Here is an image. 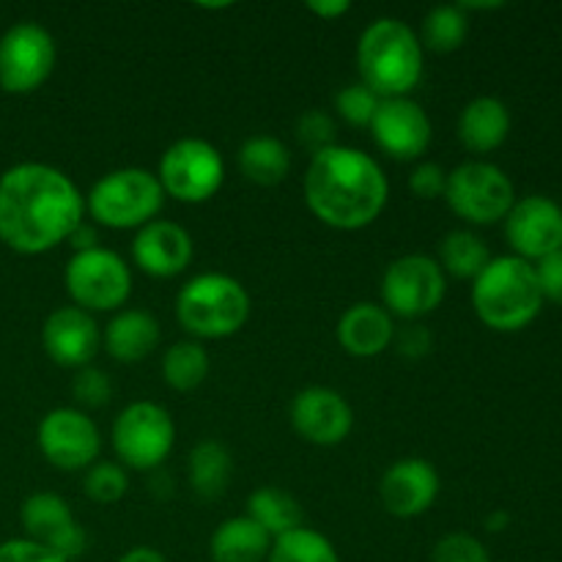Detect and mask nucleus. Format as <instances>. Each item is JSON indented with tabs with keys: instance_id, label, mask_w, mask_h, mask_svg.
Segmentation results:
<instances>
[{
	"instance_id": "1",
	"label": "nucleus",
	"mask_w": 562,
	"mask_h": 562,
	"mask_svg": "<svg viewBox=\"0 0 562 562\" xmlns=\"http://www.w3.org/2000/svg\"><path fill=\"white\" fill-rule=\"evenodd\" d=\"M86 217V198L64 170L20 162L0 176V241L20 256H42L69 241Z\"/></svg>"
},
{
	"instance_id": "2",
	"label": "nucleus",
	"mask_w": 562,
	"mask_h": 562,
	"mask_svg": "<svg viewBox=\"0 0 562 562\" xmlns=\"http://www.w3.org/2000/svg\"><path fill=\"white\" fill-rule=\"evenodd\" d=\"M390 184L373 157L351 146L313 154L305 173L307 209L335 231H360L387 206Z\"/></svg>"
},
{
	"instance_id": "3",
	"label": "nucleus",
	"mask_w": 562,
	"mask_h": 562,
	"mask_svg": "<svg viewBox=\"0 0 562 562\" xmlns=\"http://www.w3.org/2000/svg\"><path fill=\"white\" fill-rule=\"evenodd\" d=\"M360 82L379 99L406 97L423 77V44L406 22L382 16L357 42Z\"/></svg>"
},
{
	"instance_id": "4",
	"label": "nucleus",
	"mask_w": 562,
	"mask_h": 562,
	"mask_svg": "<svg viewBox=\"0 0 562 562\" xmlns=\"http://www.w3.org/2000/svg\"><path fill=\"white\" fill-rule=\"evenodd\" d=\"M472 307L494 333L530 327L543 307L536 267L519 256H499L472 280Z\"/></svg>"
},
{
	"instance_id": "5",
	"label": "nucleus",
	"mask_w": 562,
	"mask_h": 562,
	"mask_svg": "<svg viewBox=\"0 0 562 562\" xmlns=\"http://www.w3.org/2000/svg\"><path fill=\"white\" fill-rule=\"evenodd\" d=\"M179 324L198 340H223L239 333L250 318L245 285L223 272H203L184 283L176 296Z\"/></svg>"
},
{
	"instance_id": "6",
	"label": "nucleus",
	"mask_w": 562,
	"mask_h": 562,
	"mask_svg": "<svg viewBox=\"0 0 562 562\" xmlns=\"http://www.w3.org/2000/svg\"><path fill=\"white\" fill-rule=\"evenodd\" d=\"M165 203V190L157 173L146 168H121L102 176L86 198V212L99 225L113 231H126L148 225L157 220Z\"/></svg>"
},
{
	"instance_id": "7",
	"label": "nucleus",
	"mask_w": 562,
	"mask_h": 562,
	"mask_svg": "<svg viewBox=\"0 0 562 562\" xmlns=\"http://www.w3.org/2000/svg\"><path fill=\"white\" fill-rule=\"evenodd\" d=\"M445 201L456 217L472 225H494L508 217L516 203L514 181L492 162H464L448 173Z\"/></svg>"
},
{
	"instance_id": "8",
	"label": "nucleus",
	"mask_w": 562,
	"mask_h": 562,
	"mask_svg": "<svg viewBox=\"0 0 562 562\" xmlns=\"http://www.w3.org/2000/svg\"><path fill=\"white\" fill-rule=\"evenodd\" d=\"M157 179L165 195L179 203H206L225 181V162L217 146L203 137H181L165 148Z\"/></svg>"
},
{
	"instance_id": "9",
	"label": "nucleus",
	"mask_w": 562,
	"mask_h": 562,
	"mask_svg": "<svg viewBox=\"0 0 562 562\" xmlns=\"http://www.w3.org/2000/svg\"><path fill=\"white\" fill-rule=\"evenodd\" d=\"M64 280L75 307L86 313L119 311L132 294L130 267L119 252L108 247L75 252L66 263Z\"/></svg>"
},
{
	"instance_id": "10",
	"label": "nucleus",
	"mask_w": 562,
	"mask_h": 562,
	"mask_svg": "<svg viewBox=\"0 0 562 562\" xmlns=\"http://www.w3.org/2000/svg\"><path fill=\"white\" fill-rule=\"evenodd\" d=\"M176 442L173 417L154 401H135L113 423V450L130 470H157Z\"/></svg>"
},
{
	"instance_id": "11",
	"label": "nucleus",
	"mask_w": 562,
	"mask_h": 562,
	"mask_svg": "<svg viewBox=\"0 0 562 562\" xmlns=\"http://www.w3.org/2000/svg\"><path fill=\"white\" fill-rule=\"evenodd\" d=\"M448 291L442 267L431 256L412 252L384 269L382 307L390 316L420 318L437 311Z\"/></svg>"
},
{
	"instance_id": "12",
	"label": "nucleus",
	"mask_w": 562,
	"mask_h": 562,
	"mask_svg": "<svg viewBox=\"0 0 562 562\" xmlns=\"http://www.w3.org/2000/svg\"><path fill=\"white\" fill-rule=\"evenodd\" d=\"M55 38L38 22H16L0 38V88L5 93H33L53 75Z\"/></svg>"
},
{
	"instance_id": "13",
	"label": "nucleus",
	"mask_w": 562,
	"mask_h": 562,
	"mask_svg": "<svg viewBox=\"0 0 562 562\" xmlns=\"http://www.w3.org/2000/svg\"><path fill=\"white\" fill-rule=\"evenodd\" d=\"M38 450L44 459L64 472L86 470L97 461L99 450H102V437L99 428L86 412L71 409V406H60V409L47 412L38 423L36 431Z\"/></svg>"
},
{
	"instance_id": "14",
	"label": "nucleus",
	"mask_w": 562,
	"mask_h": 562,
	"mask_svg": "<svg viewBox=\"0 0 562 562\" xmlns=\"http://www.w3.org/2000/svg\"><path fill=\"white\" fill-rule=\"evenodd\" d=\"M505 239L525 261H541L562 250V209L547 195H527L505 217Z\"/></svg>"
},
{
	"instance_id": "15",
	"label": "nucleus",
	"mask_w": 562,
	"mask_h": 562,
	"mask_svg": "<svg viewBox=\"0 0 562 562\" xmlns=\"http://www.w3.org/2000/svg\"><path fill=\"white\" fill-rule=\"evenodd\" d=\"M20 521L25 538L53 549L64 560H77L88 547V536L71 516L69 503L60 494L36 492L22 503Z\"/></svg>"
},
{
	"instance_id": "16",
	"label": "nucleus",
	"mask_w": 562,
	"mask_h": 562,
	"mask_svg": "<svg viewBox=\"0 0 562 562\" xmlns=\"http://www.w3.org/2000/svg\"><path fill=\"white\" fill-rule=\"evenodd\" d=\"M291 426L305 442L318 448H335L355 428V412L349 401L333 387H305L291 401Z\"/></svg>"
},
{
	"instance_id": "17",
	"label": "nucleus",
	"mask_w": 562,
	"mask_h": 562,
	"mask_svg": "<svg viewBox=\"0 0 562 562\" xmlns=\"http://www.w3.org/2000/svg\"><path fill=\"white\" fill-rule=\"evenodd\" d=\"M371 132L376 146L398 162H412V159L423 157L434 137L431 119L409 97L382 99L371 121Z\"/></svg>"
},
{
	"instance_id": "18",
	"label": "nucleus",
	"mask_w": 562,
	"mask_h": 562,
	"mask_svg": "<svg viewBox=\"0 0 562 562\" xmlns=\"http://www.w3.org/2000/svg\"><path fill=\"white\" fill-rule=\"evenodd\" d=\"M42 346L49 360L60 368H80L91 366L102 346V333L91 313L80 307H58L47 316L42 327Z\"/></svg>"
},
{
	"instance_id": "19",
	"label": "nucleus",
	"mask_w": 562,
	"mask_h": 562,
	"mask_svg": "<svg viewBox=\"0 0 562 562\" xmlns=\"http://www.w3.org/2000/svg\"><path fill=\"white\" fill-rule=\"evenodd\" d=\"M379 494L387 514L415 519L437 503L439 472L426 459H401L382 475Z\"/></svg>"
},
{
	"instance_id": "20",
	"label": "nucleus",
	"mask_w": 562,
	"mask_h": 562,
	"mask_svg": "<svg viewBox=\"0 0 562 562\" xmlns=\"http://www.w3.org/2000/svg\"><path fill=\"white\" fill-rule=\"evenodd\" d=\"M192 236L170 220H151L132 241V261L151 278H176L192 261Z\"/></svg>"
},
{
	"instance_id": "21",
	"label": "nucleus",
	"mask_w": 562,
	"mask_h": 562,
	"mask_svg": "<svg viewBox=\"0 0 562 562\" xmlns=\"http://www.w3.org/2000/svg\"><path fill=\"white\" fill-rule=\"evenodd\" d=\"M338 344L351 357H379L395 338L393 316L376 302H357L340 316Z\"/></svg>"
},
{
	"instance_id": "22",
	"label": "nucleus",
	"mask_w": 562,
	"mask_h": 562,
	"mask_svg": "<svg viewBox=\"0 0 562 562\" xmlns=\"http://www.w3.org/2000/svg\"><path fill=\"white\" fill-rule=\"evenodd\" d=\"M510 135V113L497 97H477L461 110L459 140L467 151L488 154Z\"/></svg>"
},
{
	"instance_id": "23",
	"label": "nucleus",
	"mask_w": 562,
	"mask_h": 562,
	"mask_svg": "<svg viewBox=\"0 0 562 562\" xmlns=\"http://www.w3.org/2000/svg\"><path fill=\"white\" fill-rule=\"evenodd\" d=\"M159 322L146 311H121L104 329V346L115 362H140L159 346Z\"/></svg>"
},
{
	"instance_id": "24",
	"label": "nucleus",
	"mask_w": 562,
	"mask_h": 562,
	"mask_svg": "<svg viewBox=\"0 0 562 562\" xmlns=\"http://www.w3.org/2000/svg\"><path fill=\"white\" fill-rule=\"evenodd\" d=\"M274 538L250 516L225 519L209 541L212 562H267Z\"/></svg>"
},
{
	"instance_id": "25",
	"label": "nucleus",
	"mask_w": 562,
	"mask_h": 562,
	"mask_svg": "<svg viewBox=\"0 0 562 562\" xmlns=\"http://www.w3.org/2000/svg\"><path fill=\"white\" fill-rule=\"evenodd\" d=\"M239 170L250 184L274 187L285 181L291 170V151L283 140L272 135L247 137L239 148Z\"/></svg>"
},
{
	"instance_id": "26",
	"label": "nucleus",
	"mask_w": 562,
	"mask_h": 562,
	"mask_svg": "<svg viewBox=\"0 0 562 562\" xmlns=\"http://www.w3.org/2000/svg\"><path fill=\"white\" fill-rule=\"evenodd\" d=\"M190 486L201 499H220L228 488L231 475H234V459L228 448L217 439H203L190 450Z\"/></svg>"
},
{
	"instance_id": "27",
	"label": "nucleus",
	"mask_w": 562,
	"mask_h": 562,
	"mask_svg": "<svg viewBox=\"0 0 562 562\" xmlns=\"http://www.w3.org/2000/svg\"><path fill=\"white\" fill-rule=\"evenodd\" d=\"M247 516L272 538L285 536V532L302 527V505L296 503L294 494L283 492V488L263 486L247 497Z\"/></svg>"
},
{
	"instance_id": "28",
	"label": "nucleus",
	"mask_w": 562,
	"mask_h": 562,
	"mask_svg": "<svg viewBox=\"0 0 562 562\" xmlns=\"http://www.w3.org/2000/svg\"><path fill=\"white\" fill-rule=\"evenodd\" d=\"M209 351L198 340H179L162 357V379L176 393H192L209 376Z\"/></svg>"
},
{
	"instance_id": "29",
	"label": "nucleus",
	"mask_w": 562,
	"mask_h": 562,
	"mask_svg": "<svg viewBox=\"0 0 562 562\" xmlns=\"http://www.w3.org/2000/svg\"><path fill=\"white\" fill-rule=\"evenodd\" d=\"M492 261L486 241L472 231H450L439 245V267L459 280H475Z\"/></svg>"
},
{
	"instance_id": "30",
	"label": "nucleus",
	"mask_w": 562,
	"mask_h": 562,
	"mask_svg": "<svg viewBox=\"0 0 562 562\" xmlns=\"http://www.w3.org/2000/svg\"><path fill=\"white\" fill-rule=\"evenodd\" d=\"M267 562H340V558L327 536L311 527H296L274 538Z\"/></svg>"
},
{
	"instance_id": "31",
	"label": "nucleus",
	"mask_w": 562,
	"mask_h": 562,
	"mask_svg": "<svg viewBox=\"0 0 562 562\" xmlns=\"http://www.w3.org/2000/svg\"><path fill=\"white\" fill-rule=\"evenodd\" d=\"M467 33L470 16L459 5H437L423 20V44L437 55L456 53L467 42Z\"/></svg>"
},
{
	"instance_id": "32",
	"label": "nucleus",
	"mask_w": 562,
	"mask_h": 562,
	"mask_svg": "<svg viewBox=\"0 0 562 562\" xmlns=\"http://www.w3.org/2000/svg\"><path fill=\"white\" fill-rule=\"evenodd\" d=\"M126 488H130V477L124 467L115 461H97L88 467L86 481H82V492L97 505H115L124 499Z\"/></svg>"
},
{
	"instance_id": "33",
	"label": "nucleus",
	"mask_w": 562,
	"mask_h": 562,
	"mask_svg": "<svg viewBox=\"0 0 562 562\" xmlns=\"http://www.w3.org/2000/svg\"><path fill=\"white\" fill-rule=\"evenodd\" d=\"M379 102L382 99L371 91L362 82H355V86L340 88L338 97H335V110H338L340 119L351 126H371L373 115H376Z\"/></svg>"
},
{
	"instance_id": "34",
	"label": "nucleus",
	"mask_w": 562,
	"mask_h": 562,
	"mask_svg": "<svg viewBox=\"0 0 562 562\" xmlns=\"http://www.w3.org/2000/svg\"><path fill=\"white\" fill-rule=\"evenodd\" d=\"M296 140L300 146H305L311 154L327 151L335 146V135H338V126H335L333 115L324 113V110H307L296 119Z\"/></svg>"
},
{
	"instance_id": "35",
	"label": "nucleus",
	"mask_w": 562,
	"mask_h": 562,
	"mask_svg": "<svg viewBox=\"0 0 562 562\" xmlns=\"http://www.w3.org/2000/svg\"><path fill=\"white\" fill-rule=\"evenodd\" d=\"M431 562H492V554L470 532H450L437 541Z\"/></svg>"
},
{
	"instance_id": "36",
	"label": "nucleus",
	"mask_w": 562,
	"mask_h": 562,
	"mask_svg": "<svg viewBox=\"0 0 562 562\" xmlns=\"http://www.w3.org/2000/svg\"><path fill=\"white\" fill-rule=\"evenodd\" d=\"M71 393H75V398L80 401L82 406H88V409H99V406L108 404L110 395H113V384H110L108 373L99 371V368L86 366L75 373V379H71Z\"/></svg>"
},
{
	"instance_id": "37",
	"label": "nucleus",
	"mask_w": 562,
	"mask_h": 562,
	"mask_svg": "<svg viewBox=\"0 0 562 562\" xmlns=\"http://www.w3.org/2000/svg\"><path fill=\"white\" fill-rule=\"evenodd\" d=\"M445 187H448V173L442 165L437 162H420L409 176V190L415 192L420 201H434V198H445Z\"/></svg>"
},
{
	"instance_id": "38",
	"label": "nucleus",
	"mask_w": 562,
	"mask_h": 562,
	"mask_svg": "<svg viewBox=\"0 0 562 562\" xmlns=\"http://www.w3.org/2000/svg\"><path fill=\"white\" fill-rule=\"evenodd\" d=\"M0 562H69L53 549L42 547V543L31 541V538H11V541L0 543Z\"/></svg>"
},
{
	"instance_id": "39",
	"label": "nucleus",
	"mask_w": 562,
	"mask_h": 562,
	"mask_svg": "<svg viewBox=\"0 0 562 562\" xmlns=\"http://www.w3.org/2000/svg\"><path fill=\"white\" fill-rule=\"evenodd\" d=\"M532 267H536V278L538 285H541L543 302H554V305L562 307V250L541 258Z\"/></svg>"
},
{
	"instance_id": "40",
	"label": "nucleus",
	"mask_w": 562,
	"mask_h": 562,
	"mask_svg": "<svg viewBox=\"0 0 562 562\" xmlns=\"http://www.w3.org/2000/svg\"><path fill=\"white\" fill-rule=\"evenodd\" d=\"M393 340H395V349H398V355L406 357V360H423V357H426L434 346L431 333H428L426 327H420V324L401 329V333H395Z\"/></svg>"
},
{
	"instance_id": "41",
	"label": "nucleus",
	"mask_w": 562,
	"mask_h": 562,
	"mask_svg": "<svg viewBox=\"0 0 562 562\" xmlns=\"http://www.w3.org/2000/svg\"><path fill=\"white\" fill-rule=\"evenodd\" d=\"M349 0H324V3L322 0H311V3H307V11L316 14L318 20H338V16L349 14Z\"/></svg>"
},
{
	"instance_id": "42",
	"label": "nucleus",
	"mask_w": 562,
	"mask_h": 562,
	"mask_svg": "<svg viewBox=\"0 0 562 562\" xmlns=\"http://www.w3.org/2000/svg\"><path fill=\"white\" fill-rule=\"evenodd\" d=\"M69 241H71V247H75V252H86V250H93V247H102V245H99L97 228H91L86 220L77 225L75 234L69 236Z\"/></svg>"
},
{
	"instance_id": "43",
	"label": "nucleus",
	"mask_w": 562,
	"mask_h": 562,
	"mask_svg": "<svg viewBox=\"0 0 562 562\" xmlns=\"http://www.w3.org/2000/svg\"><path fill=\"white\" fill-rule=\"evenodd\" d=\"M119 562H168L159 549H151V547H132L130 552H124L119 558Z\"/></svg>"
},
{
	"instance_id": "44",
	"label": "nucleus",
	"mask_w": 562,
	"mask_h": 562,
	"mask_svg": "<svg viewBox=\"0 0 562 562\" xmlns=\"http://www.w3.org/2000/svg\"><path fill=\"white\" fill-rule=\"evenodd\" d=\"M508 525H510L508 510H494V514L486 516V530L488 532H503Z\"/></svg>"
}]
</instances>
